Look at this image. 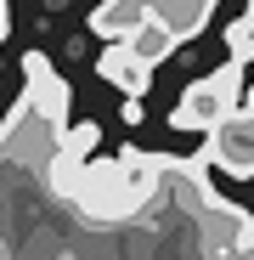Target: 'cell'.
Wrapping results in <instances>:
<instances>
[{"label": "cell", "instance_id": "cell-1", "mask_svg": "<svg viewBox=\"0 0 254 260\" xmlns=\"http://www.w3.org/2000/svg\"><path fill=\"white\" fill-rule=\"evenodd\" d=\"M158 176H164L158 158H147V153H119L113 164L79 170L74 204L91 215V221H124V215H136V209L158 192Z\"/></svg>", "mask_w": 254, "mask_h": 260}, {"label": "cell", "instance_id": "cell-2", "mask_svg": "<svg viewBox=\"0 0 254 260\" xmlns=\"http://www.w3.org/2000/svg\"><path fill=\"white\" fill-rule=\"evenodd\" d=\"M237 96H243V62H226L209 79H192L187 85L181 102H175V113H169V124H175V130H209L226 108H237Z\"/></svg>", "mask_w": 254, "mask_h": 260}, {"label": "cell", "instance_id": "cell-3", "mask_svg": "<svg viewBox=\"0 0 254 260\" xmlns=\"http://www.w3.org/2000/svg\"><path fill=\"white\" fill-rule=\"evenodd\" d=\"M203 136H209L203 153L215 158L226 176H254V113L248 108H226Z\"/></svg>", "mask_w": 254, "mask_h": 260}, {"label": "cell", "instance_id": "cell-4", "mask_svg": "<svg viewBox=\"0 0 254 260\" xmlns=\"http://www.w3.org/2000/svg\"><path fill=\"white\" fill-rule=\"evenodd\" d=\"M23 79H28V91H23V102H28V113H40L51 130H62V119H68V79L40 57V51H28L23 57Z\"/></svg>", "mask_w": 254, "mask_h": 260}, {"label": "cell", "instance_id": "cell-5", "mask_svg": "<svg viewBox=\"0 0 254 260\" xmlns=\"http://www.w3.org/2000/svg\"><path fill=\"white\" fill-rule=\"evenodd\" d=\"M96 74H102L107 85H119L124 96H147V85H153V68L124 46V40H107V51L96 57Z\"/></svg>", "mask_w": 254, "mask_h": 260}, {"label": "cell", "instance_id": "cell-6", "mask_svg": "<svg viewBox=\"0 0 254 260\" xmlns=\"http://www.w3.org/2000/svg\"><path fill=\"white\" fill-rule=\"evenodd\" d=\"M124 46H130V51H136V57L147 62V68H158L164 57H175V46H181V34L169 28L164 17H153V12H147V17H141V23L130 28V40H124Z\"/></svg>", "mask_w": 254, "mask_h": 260}, {"label": "cell", "instance_id": "cell-7", "mask_svg": "<svg viewBox=\"0 0 254 260\" xmlns=\"http://www.w3.org/2000/svg\"><path fill=\"white\" fill-rule=\"evenodd\" d=\"M141 17H147L141 0H107V6L91 12V34H102V40H130V28H136Z\"/></svg>", "mask_w": 254, "mask_h": 260}, {"label": "cell", "instance_id": "cell-8", "mask_svg": "<svg viewBox=\"0 0 254 260\" xmlns=\"http://www.w3.org/2000/svg\"><path fill=\"white\" fill-rule=\"evenodd\" d=\"M79 170H85V158H68V153L57 147V158L46 164V181H51V192H57V198H74V187H79Z\"/></svg>", "mask_w": 254, "mask_h": 260}, {"label": "cell", "instance_id": "cell-9", "mask_svg": "<svg viewBox=\"0 0 254 260\" xmlns=\"http://www.w3.org/2000/svg\"><path fill=\"white\" fill-rule=\"evenodd\" d=\"M96 142H102V124H96V119H85V124L62 130V153H68V158H91Z\"/></svg>", "mask_w": 254, "mask_h": 260}, {"label": "cell", "instance_id": "cell-10", "mask_svg": "<svg viewBox=\"0 0 254 260\" xmlns=\"http://www.w3.org/2000/svg\"><path fill=\"white\" fill-rule=\"evenodd\" d=\"M147 119V108H141V96H124V124H141Z\"/></svg>", "mask_w": 254, "mask_h": 260}, {"label": "cell", "instance_id": "cell-11", "mask_svg": "<svg viewBox=\"0 0 254 260\" xmlns=\"http://www.w3.org/2000/svg\"><path fill=\"white\" fill-rule=\"evenodd\" d=\"M23 113H28V102H17V108H12V119H6V124H0V142H6V136H12V124H17Z\"/></svg>", "mask_w": 254, "mask_h": 260}, {"label": "cell", "instance_id": "cell-12", "mask_svg": "<svg viewBox=\"0 0 254 260\" xmlns=\"http://www.w3.org/2000/svg\"><path fill=\"white\" fill-rule=\"evenodd\" d=\"M12 34V12H6V0H0V40Z\"/></svg>", "mask_w": 254, "mask_h": 260}, {"label": "cell", "instance_id": "cell-13", "mask_svg": "<svg viewBox=\"0 0 254 260\" xmlns=\"http://www.w3.org/2000/svg\"><path fill=\"white\" fill-rule=\"evenodd\" d=\"M237 108H248V113H254V85H248V91L237 96Z\"/></svg>", "mask_w": 254, "mask_h": 260}, {"label": "cell", "instance_id": "cell-14", "mask_svg": "<svg viewBox=\"0 0 254 260\" xmlns=\"http://www.w3.org/2000/svg\"><path fill=\"white\" fill-rule=\"evenodd\" d=\"M248 23H254V0H248Z\"/></svg>", "mask_w": 254, "mask_h": 260}, {"label": "cell", "instance_id": "cell-15", "mask_svg": "<svg viewBox=\"0 0 254 260\" xmlns=\"http://www.w3.org/2000/svg\"><path fill=\"white\" fill-rule=\"evenodd\" d=\"M141 6H147V0H141Z\"/></svg>", "mask_w": 254, "mask_h": 260}]
</instances>
